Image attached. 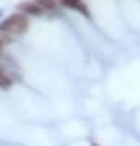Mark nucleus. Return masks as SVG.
Here are the masks:
<instances>
[{
	"instance_id": "obj_2",
	"label": "nucleus",
	"mask_w": 140,
	"mask_h": 146,
	"mask_svg": "<svg viewBox=\"0 0 140 146\" xmlns=\"http://www.w3.org/2000/svg\"><path fill=\"white\" fill-rule=\"evenodd\" d=\"M61 4L64 5V7H69V9H73V11H78V12H81L83 16H90V12H88V9H87V5L83 4V0H61Z\"/></svg>"
},
{
	"instance_id": "obj_8",
	"label": "nucleus",
	"mask_w": 140,
	"mask_h": 146,
	"mask_svg": "<svg viewBox=\"0 0 140 146\" xmlns=\"http://www.w3.org/2000/svg\"><path fill=\"white\" fill-rule=\"evenodd\" d=\"M92 146H97V144H92Z\"/></svg>"
},
{
	"instance_id": "obj_3",
	"label": "nucleus",
	"mask_w": 140,
	"mask_h": 146,
	"mask_svg": "<svg viewBox=\"0 0 140 146\" xmlns=\"http://www.w3.org/2000/svg\"><path fill=\"white\" fill-rule=\"evenodd\" d=\"M18 7H19L23 12L31 14V16H40V14H42V11H43L38 4H28V2H26V4H19Z\"/></svg>"
},
{
	"instance_id": "obj_6",
	"label": "nucleus",
	"mask_w": 140,
	"mask_h": 146,
	"mask_svg": "<svg viewBox=\"0 0 140 146\" xmlns=\"http://www.w3.org/2000/svg\"><path fill=\"white\" fill-rule=\"evenodd\" d=\"M0 17H2V9H0Z\"/></svg>"
},
{
	"instance_id": "obj_4",
	"label": "nucleus",
	"mask_w": 140,
	"mask_h": 146,
	"mask_svg": "<svg viewBox=\"0 0 140 146\" xmlns=\"http://www.w3.org/2000/svg\"><path fill=\"white\" fill-rule=\"evenodd\" d=\"M36 4L42 9H54L55 7V0H36Z\"/></svg>"
},
{
	"instance_id": "obj_5",
	"label": "nucleus",
	"mask_w": 140,
	"mask_h": 146,
	"mask_svg": "<svg viewBox=\"0 0 140 146\" xmlns=\"http://www.w3.org/2000/svg\"><path fill=\"white\" fill-rule=\"evenodd\" d=\"M0 86L2 88H7V86H11V79L4 74V72H0Z\"/></svg>"
},
{
	"instance_id": "obj_7",
	"label": "nucleus",
	"mask_w": 140,
	"mask_h": 146,
	"mask_svg": "<svg viewBox=\"0 0 140 146\" xmlns=\"http://www.w3.org/2000/svg\"><path fill=\"white\" fill-rule=\"evenodd\" d=\"M0 46H2V41H0Z\"/></svg>"
},
{
	"instance_id": "obj_1",
	"label": "nucleus",
	"mask_w": 140,
	"mask_h": 146,
	"mask_svg": "<svg viewBox=\"0 0 140 146\" xmlns=\"http://www.w3.org/2000/svg\"><path fill=\"white\" fill-rule=\"evenodd\" d=\"M28 29V19L24 14H12L5 21L0 23V33L9 35H21Z\"/></svg>"
}]
</instances>
